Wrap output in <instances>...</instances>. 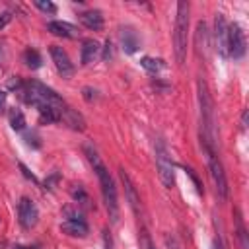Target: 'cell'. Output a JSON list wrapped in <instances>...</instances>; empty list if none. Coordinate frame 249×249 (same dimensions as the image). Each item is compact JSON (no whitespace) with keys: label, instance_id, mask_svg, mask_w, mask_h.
Listing matches in <instances>:
<instances>
[{"label":"cell","instance_id":"obj_1","mask_svg":"<svg viewBox=\"0 0 249 249\" xmlns=\"http://www.w3.org/2000/svg\"><path fill=\"white\" fill-rule=\"evenodd\" d=\"M84 152H86V158H88V161L91 163V167H93V171L97 175V181H99V187H101V195H103V202H105V208L109 212V218L113 222H117V218H119V198H117L115 181H113L109 169L105 167V163L101 161V158H99L95 148L84 146Z\"/></svg>","mask_w":249,"mask_h":249},{"label":"cell","instance_id":"obj_2","mask_svg":"<svg viewBox=\"0 0 249 249\" xmlns=\"http://www.w3.org/2000/svg\"><path fill=\"white\" fill-rule=\"evenodd\" d=\"M196 91H198V105H200V138L204 150H214L216 142V128H214V103L208 91V86L202 78L196 82Z\"/></svg>","mask_w":249,"mask_h":249},{"label":"cell","instance_id":"obj_3","mask_svg":"<svg viewBox=\"0 0 249 249\" xmlns=\"http://www.w3.org/2000/svg\"><path fill=\"white\" fill-rule=\"evenodd\" d=\"M189 2H177V14H175V27H173V51L175 60L179 64L187 58V43H189Z\"/></svg>","mask_w":249,"mask_h":249},{"label":"cell","instance_id":"obj_4","mask_svg":"<svg viewBox=\"0 0 249 249\" xmlns=\"http://www.w3.org/2000/svg\"><path fill=\"white\" fill-rule=\"evenodd\" d=\"M156 169H158V175H160V181L163 183V187L171 189L175 185V165H173V160L167 152V146L163 140H156Z\"/></svg>","mask_w":249,"mask_h":249},{"label":"cell","instance_id":"obj_5","mask_svg":"<svg viewBox=\"0 0 249 249\" xmlns=\"http://www.w3.org/2000/svg\"><path fill=\"white\" fill-rule=\"evenodd\" d=\"M206 156H208V169H210L212 183L216 187V195H218L220 200H226L228 195H230V189H228V179H226L222 161L216 158V152L214 150H206Z\"/></svg>","mask_w":249,"mask_h":249},{"label":"cell","instance_id":"obj_6","mask_svg":"<svg viewBox=\"0 0 249 249\" xmlns=\"http://www.w3.org/2000/svg\"><path fill=\"white\" fill-rule=\"evenodd\" d=\"M245 51H247V41L241 25L239 23L228 25V56L239 60L245 56Z\"/></svg>","mask_w":249,"mask_h":249},{"label":"cell","instance_id":"obj_7","mask_svg":"<svg viewBox=\"0 0 249 249\" xmlns=\"http://www.w3.org/2000/svg\"><path fill=\"white\" fill-rule=\"evenodd\" d=\"M18 220L23 230H31L39 222V210L29 196H21L18 202Z\"/></svg>","mask_w":249,"mask_h":249},{"label":"cell","instance_id":"obj_8","mask_svg":"<svg viewBox=\"0 0 249 249\" xmlns=\"http://www.w3.org/2000/svg\"><path fill=\"white\" fill-rule=\"evenodd\" d=\"M214 47L222 56H228V21L224 14L214 18Z\"/></svg>","mask_w":249,"mask_h":249},{"label":"cell","instance_id":"obj_9","mask_svg":"<svg viewBox=\"0 0 249 249\" xmlns=\"http://www.w3.org/2000/svg\"><path fill=\"white\" fill-rule=\"evenodd\" d=\"M51 58H53L54 68L58 70V74H60L62 78H70V76L74 74V62L70 60L68 53H66L62 47L53 45V47H51Z\"/></svg>","mask_w":249,"mask_h":249},{"label":"cell","instance_id":"obj_10","mask_svg":"<svg viewBox=\"0 0 249 249\" xmlns=\"http://www.w3.org/2000/svg\"><path fill=\"white\" fill-rule=\"evenodd\" d=\"M119 175H121V183H123V187H124V196H126V200H128L132 212H134V214H140V196H138V193H136V189H134V185H132L128 173L121 167V169H119Z\"/></svg>","mask_w":249,"mask_h":249},{"label":"cell","instance_id":"obj_11","mask_svg":"<svg viewBox=\"0 0 249 249\" xmlns=\"http://www.w3.org/2000/svg\"><path fill=\"white\" fill-rule=\"evenodd\" d=\"M47 29L56 35V37H62V39H76L80 37V31L76 25L68 23V21H60V19H54V21H49L47 23Z\"/></svg>","mask_w":249,"mask_h":249},{"label":"cell","instance_id":"obj_12","mask_svg":"<svg viewBox=\"0 0 249 249\" xmlns=\"http://www.w3.org/2000/svg\"><path fill=\"white\" fill-rule=\"evenodd\" d=\"M60 231L70 235V237H86L89 228H88V224L82 218H66L60 224Z\"/></svg>","mask_w":249,"mask_h":249},{"label":"cell","instance_id":"obj_13","mask_svg":"<svg viewBox=\"0 0 249 249\" xmlns=\"http://www.w3.org/2000/svg\"><path fill=\"white\" fill-rule=\"evenodd\" d=\"M121 43H123V49H124L126 54H134L140 49V37L134 31V27L126 25V27L121 29Z\"/></svg>","mask_w":249,"mask_h":249},{"label":"cell","instance_id":"obj_14","mask_svg":"<svg viewBox=\"0 0 249 249\" xmlns=\"http://www.w3.org/2000/svg\"><path fill=\"white\" fill-rule=\"evenodd\" d=\"M78 18H80L82 25L89 31H101L103 29V14L99 10H86Z\"/></svg>","mask_w":249,"mask_h":249},{"label":"cell","instance_id":"obj_15","mask_svg":"<svg viewBox=\"0 0 249 249\" xmlns=\"http://www.w3.org/2000/svg\"><path fill=\"white\" fill-rule=\"evenodd\" d=\"M99 51H101V47H99V43H97V41H93V39H86V41H84V45H82L80 62H82L84 66L91 64V62L99 56Z\"/></svg>","mask_w":249,"mask_h":249},{"label":"cell","instance_id":"obj_16","mask_svg":"<svg viewBox=\"0 0 249 249\" xmlns=\"http://www.w3.org/2000/svg\"><path fill=\"white\" fill-rule=\"evenodd\" d=\"M60 121H64L70 128H74V130H84L86 126V123H84V119H82V115L80 113H76L72 107H68L66 111H64V115H62V119Z\"/></svg>","mask_w":249,"mask_h":249},{"label":"cell","instance_id":"obj_17","mask_svg":"<svg viewBox=\"0 0 249 249\" xmlns=\"http://www.w3.org/2000/svg\"><path fill=\"white\" fill-rule=\"evenodd\" d=\"M140 64L144 70H148L150 74H158L165 68V62L161 58H154V56H142L140 58Z\"/></svg>","mask_w":249,"mask_h":249},{"label":"cell","instance_id":"obj_18","mask_svg":"<svg viewBox=\"0 0 249 249\" xmlns=\"http://www.w3.org/2000/svg\"><path fill=\"white\" fill-rule=\"evenodd\" d=\"M23 62H25V66L27 68H31V70H37V68H41V54H39V51L37 49H25L23 51Z\"/></svg>","mask_w":249,"mask_h":249},{"label":"cell","instance_id":"obj_19","mask_svg":"<svg viewBox=\"0 0 249 249\" xmlns=\"http://www.w3.org/2000/svg\"><path fill=\"white\" fill-rule=\"evenodd\" d=\"M8 119H10V126L14 128V130H23L25 128V117H23V113L19 111V109H10V113H8Z\"/></svg>","mask_w":249,"mask_h":249},{"label":"cell","instance_id":"obj_20","mask_svg":"<svg viewBox=\"0 0 249 249\" xmlns=\"http://www.w3.org/2000/svg\"><path fill=\"white\" fill-rule=\"evenodd\" d=\"M235 231H237V239L241 243V249H247V230H245V224H243L239 210H235Z\"/></svg>","mask_w":249,"mask_h":249},{"label":"cell","instance_id":"obj_21","mask_svg":"<svg viewBox=\"0 0 249 249\" xmlns=\"http://www.w3.org/2000/svg\"><path fill=\"white\" fill-rule=\"evenodd\" d=\"M35 4V8H39L41 12H45V14H56V4H53V2H45V0H35L33 2Z\"/></svg>","mask_w":249,"mask_h":249},{"label":"cell","instance_id":"obj_22","mask_svg":"<svg viewBox=\"0 0 249 249\" xmlns=\"http://www.w3.org/2000/svg\"><path fill=\"white\" fill-rule=\"evenodd\" d=\"M10 19H12V14L10 12H2L0 14V29H4L10 23Z\"/></svg>","mask_w":249,"mask_h":249},{"label":"cell","instance_id":"obj_23","mask_svg":"<svg viewBox=\"0 0 249 249\" xmlns=\"http://www.w3.org/2000/svg\"><path fill=\"white\" fill-rule=\"evenodd\" d=\"M109 56H111V41L105 43V53H103V58H105V60H107Z\"/></svg>","mask_w":249,"mask_h":249},{"label":"cell","instance_id":"obj_24","mask_svg":"<svg viewBox=\"0 0 249 249\" xmlns=\"http://www.w3.org/2000/svg\"><path fill=\"white\" fill-rule=\"evenodd\" d=\"M4 105H6V91H0V111L4 109Z\"/></svg>","mask_w":249,"mask_h":249},{"label":"cell","instance_id":"obj_25","mask_svg":"<svg viewBox=\"0 0 249 249\" xmlns=\"http://www.w3.org/2000/svg\"><path fill=\"white\" fill-rule=\"evenodd\" d=\"M148 249H156V247H152V245H148Z\"/></svg>","mask_w":249,"mask_h":249},{"label":"cell","instance_id":"obj_26","mask_svg":"<svg viewBox=\"0 0 249 249\" xmlns=\"http://www.w3.org/2000/svg\"><path fill=\"white\" fill-rule=\"evenodd\" d=\"M16 249H25V247H16Z\"/></svg>","mask_w":249,"mask_h":249},{"label":"cell","instance_id":"obj_27","mask_svg":"<svg viewBox=\"0 0 249 249\" xmlns=\"http://www.w3.org/2000/svg\"><path fill=\"white\" fill-rule=\"evenodd\" d=\"M29 249H37V247H29Z\"/></svg>","mask_w":249,"mask_h":249}]
</instances>
